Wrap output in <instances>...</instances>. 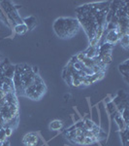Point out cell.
I'll list each match as a JSON object with an SVG mask.
<instances>
[{
  "mask_svg": "<svg viewBox=\"0 0 129 146\" xmlns=\"http://www.w3.org/2000/svg\"><path fill=\"white\" fill-rule=\"evenodd\" d=\"M81 29L79 21L75 18H58L53 23V31L60 39H69Z\"/></svg>",
  "mask_w": 129,
  "mask_h": 146,
  "instance_id": "1",
  "label": "cell"
},
{
  "mask_svg": "<svg viewBox=\"0 0 129 146\" xmlns=\"http://www.w3.org/2000/svg\"><path fill=\"white\" fill-rule=\"evenodd\" d=\"M46 91L47 87L45 82L37 74L35 76V80L33 83L23 90V96L32 100H39L46 94Z\"/></svg>",
  "mask_w": 129,
  "mask_h": 146,
  "instance_id": "2",
  "label": "cell"
},
{
  "mask_svg": "<svg viewBox=\"0 0 129 146\" xmlns=\"http://www.w3.org/2000/svg\"><path fill=\"white\" fill-rule=\"evenodd\" d=\"M38 141L39 137L35 133H28L22 138V143L25 146H35L38 143Z\"/></svg>",
  "mask_w": 129,
  "mask_h": 146,
  "instance_id": "3",
  "label": "cell"
},
{
  "mask_svg": "<svg viewBox=\"0 0 129 146\" xmlns=\"http://www.w3.org/2000/svg\"><path fill=\"white\" fill-rule=\"evenodd\" d=\"M63 125L64 124H63L61 120H53V122L50 123L49 128H50L51 131H59L63 128Z\"/></svg>",
  "mask_w": 129,
  "mask_h": 146,
  "instance_id": "4",
  "label": "cell"
},
{
  "mask_svg": "<svg viewBox=\"0 0 129 146\" xmlns=\"http://www.w3.org/2000/svg\"><path fill=\"white\" fill-rule=\"evenodd\" d=\"M15 32L18 35H23L25 34L26 32L28 31V28L24 23H18V25H15V28H14Z\"/></svg>",
  "mask_w": 129,
  "mask_h": 146,
  "instance_id": "5",
  "label": "cell"
},
{
  "mask_svg": "<svg viewBox=\"0 0 129 146\" xmlns=\"http://www.w3.org/2000/svg\"><path fill=\"white\" fill-rule=\"evenodd\" d=\"M22 23L27 27L28 30H31V29H33V27L36 25V19L31 16V17L25 18L24 20L22 21Z\"/></svg>",
  "mask_w": 129,
  "mask_h": 146,
  "instance_id": "6",
  "label": "cell"
},
{
  "mask_svg": "<svg viewBox=\"0 0 129 146\" xmlns=\"http://www.w3.org/2000/svg\"><path fill=\"white\" fill-rule=\"evenodd\" d=\"M119 42H120L121 46H122L125 50H127L128 49V33L122 35V37L119 39Z\"/></svg>",
  "mask_w": 129,
  "mask_h": 146,
  "instance_id": "7",
  "label": "cell"
},
{
  "mask_svg": "<svg viewBox=\"0 0 129 146\" xmlns=\"http://www.w3.org/2000/svg\"><path fill=\"white\" fill-rule=\"evenodd\" d=\"M119 70H120V72L124 75V77H125V78H127V75H128L127 62H125L124 63H122V64L119 65Z\"/></svg>",
  "mask_w": 129,
  "mask_h": 146,
  "instance_id": "8",
  "label": "cell"
},
{
  "mask_svg": "<svg viewBox=\"0 0 129 146\" xmlns=\"http://www.w3.org/2000/svg\"><path fill=\"white\" fill-rule=\"evenodd\" d=\"M12 131H13V129L9 128V127H7V128L5 129V135H6L7 137H8V136H10V135H11Z\"/></svg>",
  "mask_w": 129,
  "mask_h": 146,
  "instance_id": "9",
  "label": "cell"
},
{
  "mask_svg": "<svg viewBox=\"0 0 129 146\" xmlns=\"http://www.w3.org/2000/svg\"><path fill=\"white\" fill-rule=\"evenodd\" d=\"M1 146H10V143H9V141H4V142L1 143Z\"/></svg>",
  "mask_w": 129,
  "mask_h": 146,
  "instance_id": "10",
  "label": "cell"
}]
</instances>
